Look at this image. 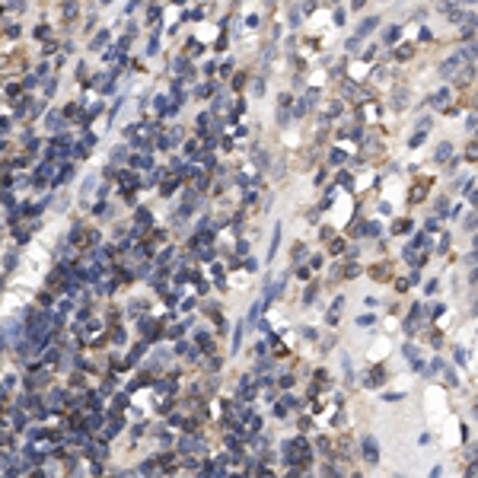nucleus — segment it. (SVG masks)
Masks as SVG:
<instances>
[{"instance_id": "f257e3e1", "label": "nucleus", "mask_w": 478, "mask_h": 478, "mask_svg": "<svg viewBox=\"0 0 478 478\" xmlns=\"http://www.w3.org/2000/svg\"><path fill=\"white\" fill-rule=\"evenodd\" d=\"M360 453H363V462H367V465H376V462H379V446H376V437L363 433V437H360Z\"/></svg>"}, {"instance_id": "f03ea898", "label": "nucleus", "mask_w": 478, "mask_h": 478, "mask_svg": "<svg viewBox=\"0 0 478 478\" xmlns=\"http://www.w3.org/2000/svg\"><path fill=\"white\" fill-rule=\"evenodd\" d=\"M462 61H465V51H456L453 58H446V61L440 64V74L446 77V80H449V77H456V74H459V67H462Z\"/></svg>"}, {"instance_id": "7ed1b4c3", "label": "nucleus", "mask_w": 478, "mask_h": 478, "mask_svg": "<svg viewBox=\"0 0 478 478\" xmlns=\"http://www.w3.org/2000/svg\"><path fill=\"white\" fill-rule=\"evenodd\" d=\"M402 354L408 357V363H411V370H421V351H418V347H414L411 341H405V344H402Z\"/></svg>"}, {"instance_id": "20e7f679", "label": "nucleus", "mask_w": 478, "mask_h": 478, "mask_svg": "<svg viewBox=\"0 0 478 478\" xmlns=\"http://www.w3.org/2000/svg\"><path fill=\"white\" fill-rule=\"evenodd\" d=\"M446 102H449V90H446V86H440L437 93H430L427 106H433V109H446Z\"/></svg>"}, {"instance_id": "39448f33", "label": "nucleus", "mask_w": 478, "mask_h": 478, "mask_svg": "<svg viewBox=\"0 0 478 478\" xmlns=\"http://www.w3.org/2000/svg\"><path fill=\"white\" fill-rule=\"evenodd\" d=\"M427 131H430V118H421V121H418V131L411 134V141H408V144H411V147H418V144L424 141V134H427Z\"/></svg>"}, {"instance_id": "423d86ee", "label": "nucleus", "mask_w": 478, "mask_h": 478, "mask_svg": "<svg viewBox=\"0 0 478 478\" xmlns=\"http://www.w3.org/2000/svg\"><path fill=\"white\" fill-rule=\"evenodd\" d=\"M449 153H453V144L443 141V144H437V150H433V160H437V163H449Z\"/></svg>"}, {"instance_id": "0eeeda50", "label": "nucleus", "mask_w": 478, "mask_h": 478, "mask_svg": "<svg viewBox=\"0 0 478 478\" xmlns=\"http://www.w3.org/2000/svg\"><path fill=\"white\" fill-rule=\"evenodd\" d=\"M376 26H379V16H367V20H363V23L357 26V36H360V39H363V36H370V32L376 29Z\"/></svg>"}, {"instance_id": "6e6552de", "label": "nucleus", "mask_w": 478, "mask_h": 478, "mask_svg": "<svg viewBox=\"0 0 478 478\" xmlns=\"http://www.w3.org/2000/svg\"><path fill=\"white\" fill-rule=\"evenodd\" d=\"M277 242H281V223H274V239H271V249H268V258H274Z\"/></svg>"}, {"instance_id": "1a4fd4ad", "label": "nucleus", "mask_w": 478, "mask_h": 478, "mask_svg": "<svg viewBox=\"0 0 478 478\" xmlns=\"http://www.w3.org/2000/svg\"><path fill=\"white\" fill-rule=\"evenodd\" d=\"M382 39H386V42H389V45H392V42L398 39V26H389V29H386V32H382Z\"/></svg>"}, {"instance_id": "9d476101", "label": "nucleus", "mask_w": 478, "mask_h": 478, "mask_svg": "<svg viewBox=\"0 0 478 478\" xmlns=\"http://www.w3.org/2000/svg\"><path fill=\"white\" fill-rule=\"evenodd\" d=\"M395 58H398V61H408V58H411V45H402V48H395Z\"/></svg>"}, {"instance_id": "9b49d317", "label": "nucleus", "mask_w": 478, "mask_h": 478, "mask_svg": "<svg viewBox=\"0 0 478 478\" xmlns=\"http://www.w3.org/2000/svg\"><path fill=\"white\" fill-rule=\"evenodd\" d=\"M462 227H465V230H475V227H478V211L465 217V223H462Z\"/></svg>"}, {"instance_id": "f8f14e48", "label": "nucleus", "mask_w": 478, "mask_h": 478, "mask_svg": "<svg viewBox=\"0 0 478 478\" xmlns=\"http://www.w3.org/2000/svg\"><path fill=\"white\" fill-rule=\"evenodd\" d=\"M363 230H367V236H379V233H382V227H379V223H367Z\"/></svg>"}, {"instance_id": "ddd939ff", "label": "nucleus", "mask_w": 478, "mask_h": 478, "mask_svg": "<svg viewBox=\"0 0 478 478\" xmlns=\"http://www.w3.org/2000/svg\"><path fill=\"white\" fill-rule=\"evenodd\" d=\"M332 163H335V166H341V163H344V153H341V150H332Z\"/></svg>"}, {"instance_id": "4468645a", "label": "nucleus", "mask_w": 478, "mask_h": 478, "mask_svg": "<svg viewBox=\"0 0 478 478\" xmlns=\"http://www.w3.org/2000/svg\"><path fill=\"white\" fill-rule=\"evenodd\" d=\"M465 58H478V42H472V45L465 48Z\"/></svg>"}, {"instance_id": "2eb2a0df", "label": "nucleus", "mask_w": 478, "mask_h": 478, "mask_svg": "<svg viewBox=\"0 0 478 478\" xmlns=\"http://www.w3.org/2000/svg\"><path fill=\"white\" fill-rule=\"evenodd\" d=\"M300 255H306V246H303V242H297V246H293V258H300Z\"/></svg>"}, {"instance_id": "dca6fc26", "label": "nucleus", "mask_w": 478, "mask_h": 478, "mask_svg": "<svg viewBox=\"0 0 478 478\" xmlns=\"http://www.w3.org/2000/svg\"><path fill=\"white\" fill-rule=\"evenodd\" d=\"M405 230H411V223H408V220H398V223H395V233H405Z\"/></svg>"}, {"instance_id": "f3484780", "label": "nucleus", "mask_w": 478, "mask_h": 478, "mask_svg": "<svg viewBox=\"0 0 478 478\" xmlns=\"http://www.w3.org/2000/svg\"><path fill=\"white\" fill-rule=\"evenodd\" d=\"M468 284H475V287H478V265L472 268V274H468Z\"/></svg>"}, {"instance_id": "a211bd4d", "label": "nucleus", "mask_w": 478, "mask_h": 478, "mask_svg": "<svg viewBox=\"0 0 478 478\" xmlns=\"http://www.w3.org/2000/svg\"><path fill=\"white\" fill-rule=\"evenodd\" d=\"M465 160H478V147H468V156Z\"/></svg>"}, {"instance_id": "6ab92c4d", "label": "nucleus", "mask_w": 478, "mask_h": 478, "mask_svg": "<svg viewBox=\"0 0 478 478\" xmlns=\"http://www.w3.org/2000/svg\"><path fill=\"white\" fill-rule=\"evenodd\" d=\"M468 201H472V204L478 207V191H468Z\"/></svg>"}, {"instance_id": "aec40b11", "label": "nucleus", "mask_w": 478, "mask_h": 478, "mask_svg": "<svg viewBox=\"0 0 478 478\" xmlns=\"http://www.w3.org/2000/svg\"><path fill=\"white\" fill-rule=\"evenodd\" d=\"M472 252H475V255H478V233H475V236H472Z\"/></svg>"}, {"instance_id": "412c9836", "label": "nucleus", "mask_w": 478, "mask_h": 478, "mask_svg": "<svg viewBox=\"0 0 478 478\" xmlns=\"http://www.w3.org/2000/svg\"><path fill=\"white\" fill-rule=\"evenodd\" d=\"M472 316H478V300H475V303H472Z\"/></svg>"}, {"instance_id": "4be33fe9", "label": "nucleus", "mask_w": 478, "mask_h": 478, "mask_svg": "<svg viewBox=\"0 0 478 478\" xmlns=\"http://www.w3.org/2000/svg\"><path fill=\"white\" fill-rule=\"evenodd\" d=\"M354 478H360V475H354Z\"/></svg>"}]
</instances>
